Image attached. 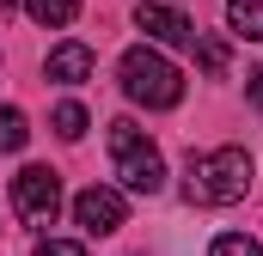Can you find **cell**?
Masks as SVG:
<instances>
[{
    "label": "cell",
    "instance_id": "obj_9",
    "mask_svg": "<svg viewBox=\"0 0 263 256\" xmlns=\"http://www.w3.org/2000/svg\"><path fill=\"white\" fill-rule=\"evenodd\" d=\"M25 12H31L43 31H62V25L80 18V0H25Z\"/></svg>",
    "mask_w": 263,
    "mask_h": 256
},
{
    "label": "cell",
    "instance_id": "obj_1",
    "mask_svg": "<svg viewBox=\"0 0 263 256\" xmlns=\"http://www.w3.org/2000/svg\"><path fill=\"white\" fill-rule=\"evenodd\" d=\"M251 189V153L245 146H214V153H190L184 171V195L196 207H233Z\"/></svg>",
    "mask_w": 263,
    "mask_h": 256
},
{
    "label": "cell",
    "instance_id": "obj_5",
    "mask_svg": "<svg viewBox=\"0 0 263 256\" xmlns=\"http://www.w3.org/2000/svg\"><path fill=\"white\" fill-rule=\"evenodd\" d=\"M123 195L117 189H104V183H92V189H80L73 195V220H80V232L86 238H110L117 226H123Z\"/></svg>",
    "mask_w": 263,
    "mask_h": 256
},
{
    "label": "cell",
    "instance_id": "obj_4",
    "mask_svg": "<svg viewBox=\"0 0 263 256\" xmlns=\"http://www.w3.org/2000/svg\"><path fill=\"white\" fill-rule=\"evenodd\" d=\"M12 207H18V220L49 226V220L62 214V177H55L49 165H25V171L12 177Z\"/></svg>",
    "mask_w": 263,
    "mask_h": 256
},
{
    "label": "cell",
    "instance_id": "obj_13",
    "mask_svg": "<svg viewBox=\"0 0 263 256\" xmlns=\"http://www.w3.org/2000/svg\"><path fill=\"white\" fill-rule=\"evenodd\" d=\"M196 61H202V73H227V43H220V37H202Z\"/></svg>",
    "mask_w": 263,
    "mask_h": 256
},
{
    "label": "cell",
    "instance_id": "obj_12",
    "mask_svg": "<svg viewBox=\"0 0 263 256\" xmlns=\"http://www.w3.org/2000/svg\"><path fill=\"white\" fill-rule=\"evenodd\" d=\"M55 134H62V140H80V134H86V110H80V104H55Z\"/></svg>",
    "mask_w": 263,
    "mask_h": 256
},
{
    "label": "cell",
    "instance_id": "obj_3",
    "mask_svg": "<svg viewBox=\"0 0 263 256\" xmlns=\"http://www.w3.org/2000/svg\"><path fill=\"white\" fill-rule=\"evenodd\" d=\"M110 153H117L123 189H135V195H159L165 189V159H159V146L135 122H110Z\"/></svg>",
    "mask_w": 263,
    "mask_h": 256
},
{
    "label": "cell",
    "instance_id": "obj_7",
    "mask_svg": "<svg viewBox=\"0 0 263 256\" xmlns=\"http://www.w3.org/2000/svg\"><path fill=\"white\" fill-rule=\"evenodd\" d=\"M43 67H49L55 86H80V79H92V49H86V43H55Z\"/></svg>",
    "mask_w": 263,
    "mask_h": 256
},
{
    "label": "cell",
    "instance_id": "obj_6",
    "mask_svg": "<svg viewBox=\"0 0 263 256\" xmlns=\"http://www.w3.org/2000/svg\"><path fill=\"white\" fill-rule=\"evenodd\" d=\"M135 25H141L153 43H172V49L196 43V25H190L178 6H159V0H141V6H135Z\"/></svg>",
    "mask_w": 263,
    "mask_h": 256
},
{
    "label": "cell",
    "instance_id": "obj_2",
    "mask_svg": "<svg viewBox=\"0 0 263 256\" xmlns=\"http://www.w3.org/2000/svg\"><path fill=\"white\" fill-rule=\"evenodd\" d=\"M117 79H123V92H129L135 104H147V110H172V104L184 98V73L165 61L153 43H135V49H123Z\"/></svg>",
    "mask_w": 263,
    "mask_h": 256
},
{
    "label": "cell",
    "instance_id": "obj_14",
    "mask_svg": "<svg viewBox=\"0 0 263 256\" xmlns=\"http://www.w3.org/2000/svg\"><path fill=\"white\" fill-rule=\"evenodd\" d=\"M37 256H86V250H80L73 238H43V244H37Z\"/></svg>",
    "mask_w": 263,
    "mask_h": 256
},
{
    "label": "cell",
    "instance_id": "obj_11",
    "mask_svg": "<svg viewBox=\"0 0 263 256\" xmlns=\"http://www.w3.org/2000/svg\"><path fill=\"white\" fill-rule=\"evenodd\" d=\"M208 256H263V244L245 238V232H220V238L208 244Z\"/></svg>",
    "mask_w": 263,
    "mask_h": 256
},
{
    "label": "cell",
    "instance_id": "obj_10",
    "mask_svg": "<svg viewBox=\"0 0 263 256\" xmlns=\"http://www.w3.org/2000/svg\"><path fill=\"white\" fill-rule=\"evenodd\" d=\"M25 140H31V128H25V110H12V104H6V110H0V153H18Z\"/></svg>",
    "mask_w": 263,
    "mask_h": 256
},
{
    "label": "cell",
    "instance_id": "obj_15",
    "mask_svg": "<svg viewBox=\"0 0 263 256\" xmlns=\"http://www.w3.org/2000/svg\"><path fill=\"white\" fill-rule=\"evenodd\" d=\"M245 98H251V104H257V110H263V67H257V73H251V86H245Z\"/></svg>",
    "mask_w": 263,
    "mask_h": 256
},
{
    "label": "cell",
    "instance_id": "obj_8",
    "mask_svg": "<svg viewBox=\"0 0 263 256\" xmlns=\"http://www.w3.org/2000/svg\"><path fill=\"white\" fill-rule=\"evenodd\" d=\"M227 25L245 43H263V0H227Z\"/></svg>",
    "mask_w": 263,
    "mask_h": 256
}]
</instances>
